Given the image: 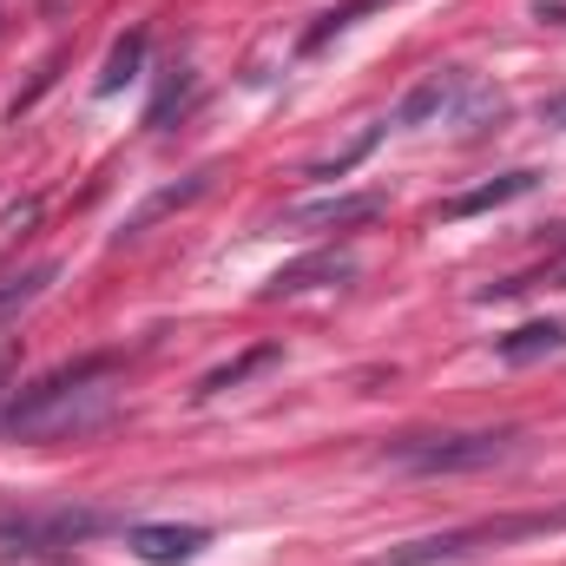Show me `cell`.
<instances>
[{
  "instance_id": "cell-8",
  "label": "cell",
  "mask_w": 566,
  "mask_h": 566,
  "mask_svg": "<svg viewBox=\"0 0 566 566\" xmlns=\"http://www.w3.org/2000/svg\"><path fill=\"white\" fill-rule=\"evenodd\" d=\"M211 178H218V171H211V165H198V171H191L185 185H165V191H151V198H145L139 211H133V218L119 224V238H113V244H133V238H145V231H151V224L165 218V211H178V205L205 198V191H211Z\"/></svg>"
},
{
  "instance_id": "cell-6",
  "label": "cell",
  "mask_w": 566,
  "mask_h": 566,
  "mask_svg": "<svg viewBox=\"0 0 566 566\" xmlns=\"http://www.w3.org/2000/svg\"><path fill=\"white\" fill-rule=\"evenodd\" d=\"M126 547L151 566H185L211 547V527H158V521H145V527L126 534Z\"/></svg>"
},
{
  "instance_id": "cell-17",
  "label": "cell",
  "mask_w": 566,
  "mask_h": 566,
  "mask_svg": "<svg viewBox=\"0 0 566 566\" xmlns=\"http://www.w3.org/2000/svg\"><path fill=\"white\" fill-rule=\"evenodd\" d=\"M547 126H566V99H547V113H541Z\"/></svg>"
},
{
  "instance_id": "cell-4",
  "label": "cell",
  "mask_w": 566,
  "mask_h": 566,
  "mask_svg": "<svg viewBox=\"0 0 566 566\" xmlns=\"http://www.w3.org/2000/svg\"><path fill=\"white\" fill-rule=\"evenodd\" d=\"M93 534H106V514H93V507L0 514V547H13V554H60V547H86Z\"/></svg>"
},
{
  "instance_id": "cell-7",
  "label": "cell",
  "mask_w": 566,
  "mask_h": 566,
  "mask_svg": "<svg viewBox=\"0 0 566 566\" xmlns=\"http://www.w3.org/2000/svg\"><path fill=\"white\" fill-rule=\"evenodd\" d=\"M343 277H356V258L349 251H316V258L283 264L277 277L264 283V296H303V290H323V283H343Z\"/></svg>"
},
{
  "instance_id": "cell-16",
  "label": "cell",
  "mask_w": 566,
  "mask_h": 566,
  "mask_svg": "<svg viewBox=\"0 0 566 566\" xmlns=\"http://www.w3.org/2000/svg\"><path fill=\"white\" fill-rule=\"evenodd\" d=\"M376 139H382V126H369V133H363V139L349 145V151H336V158H323V165H310V178H343V171H349V165H356V158H363V151H369Z\"/></svg>"
},
{
  "instance_id": "cell-9",
  "label": "cell",
  "mask_w": 566,
  "mask_h": 566,
  "mask_svg": "<svg viewBox=\"0 0 566 566\" xmlns=\"http://www.w3.org/2000/svg\"><path fill=\"white\" fill-rule=\"evenodd\" d=\"M541 185V171H507V178H488V185H474V191H461V198H448L441 205V218L448 224H461V218H481V211H494V205H514V198H527Z\"/></svg>"
},
{
  "instance_id": "cell-1",
  "label": "cell",
  "mask_w": 566,
  "mask_h": 566,
  "mask_svg": "<svg viewBox=\"0 0 566 566\" xmlns=\"http://www.w3.org/2000/svg\"><path fill=\"white\" fill-rule=\"evenodd\" d=\"M113 369H119V356L99 349V356H80V363H60V369L33 376L0 409V434L7 441H40V434H66V428L93 422L113 396Z\"/></svg>"
},
{
  "instance_id": "cell-12",
  "label": "cell",
  "mask_w": 566,
  "mask_h": 566,
  "mask_svg": "<svg viewBox=\"0 0 566 566\" xmlns=\"http://www.w3.org/2000/svg\"><path fill=\"white\" fill-rule=\"evenodd\" d=\"M264 363H277V343H258V349H244L238 363H224V369H211V376H205V382H198L191 396H198V402H211V396H224L231 382H244V376H251V369H264Z\"/></svg>"
},
{
  "instance_id": "cell-14",
  "label": "cell",
  "mask_w": 566,
  "mask_h": 566,
  "mask_svg": "<svg viewBox=\"0 0 566 566\" xmlns=\"http://www.w3.org/2000/svg\"><path fill=\"white\" fill-rule=\"evenodd\" d=\"M369 7H382V0H349V7H329V13H323V20H316L310 33H303V53H316V46H329V40H336L343 27H356V20H363Z\"/></svg>"
},
{
  "instance_id": "cell-18",
  "label": "cell",
  "mask_w": 566,
  "mask_h": 566,
  "mask_svg": "<svg viewBox=\"0 0 566 566\" xmlns=\"http://www.w3.org/2000/svg\"><path fill=\"white\" fill-rule=\"evenodd\" d=\"M7 376H13V349H0V396H7Z\"/></svg>"
},
{
  "instance_id": "cell-13",
  "label": "cell",
  "mask_w": 566,
  "mask_h": 566,
  "mask_svg": "<svg viewBox=\"0 0 566 566\" xmlns=\"http://www.w3.org/2000/svg\"><path fill=\"white\" fill-rule=\"evenodd\" d=\"M145 66V27H133L119 46H113V60H106V73H99V93H119V86H133Z\"/></svg>"
},
{
  "instance_id": "cell-5",
  "label": "cell",
  "mask_w": 566,
  "mask_h": 566,
  "mask_svg": "<svg viewBox=\"0 0 566 566\" xmlns=\"http://www.w3.org/2000/svg\"><path fill=\"white\" fill-rule=\"evenodd\" d=\"M382 218V191H356V198H316V205H296L283 211L290 231H349V224H369Z\"/></svg>"
},
{
  "instance_id": "cell-2",
  "label": "cell",
  "mask_w": 566,
  "mask_h": 566,
  "mask_svg": "<svg viewBox=\"0 0 566 566\" xmlns=\"http://www.w3.org/2000/svg\"><path fill=\"white\" fill-rule=\"evenodd\" d=\"M541 534H566V507L468 521V527H448V534H428V541H402V547H389L382 560H369V566H454V560H468V554L514 547V541H541Z\"/></svg>"
},
{
  "instance_id": "cell-11",
  "label": "cell",
  "mask_w": 566,
  "mask_h": 566,
  "mask_svg": "<svg viewBox=\"0 0 566 566\" xmlns=\"http://www.w3.org/2000/svg\"><path fill=\"white\" fill-rule=\"evenodd\" d=\"M461 86H468L461 73H428L422 86L396 106V126H428L434 113H448V106H454V93H461Z\"/></svg>"
},
{
  "instance_id": "cell-10",
  "label": "cell",
  "mask_w": 566,
  "mask_h": 566,
  "mask_svg": "<svg viewBox=\"0 0 566 566\" xmlns=\"http://www.w3.org/2000/svg\"><path fill=\"white\" fill-rule=\"evenodd\" d=\"M560 349H566V323H554V316L521 323L514 336H501V343H494V356H501V363H514V369H521V363H541V356H560Z\"/></svg>"
},
{
  "instance_id": "cell-3",
  "label": "cell",
  "mask_w": 566,
  "mask_h": 566,
  "mask_svg": "<svg viewBox=\"0 0 566 566\" xmlns=\"http://www.w3.org/2000/svg\"><path fill=\"white\" fill-rule=\"evenodd\" d=\"M521 448V428H468V434H409V441H389L382 461L402 468V474H474V468H494Z\"/></svg>"
},
{
  "instance_id": "cell-15",
  "label": "cell",
  "mask_w": 566,
  "mask_h": 566,
  "mask_svg": "<svg viewBox=\"0 0 566 566\" xmlns=\"http://www.w3.org/2000/svg\"><path fill=\"white\" fill-rule=\"evenodd\" d=\"M53 277H60V264H33V271L7 277V283H0V310H7V303H27V296H40Z\"/></svg>"
},
{
  "instance_id": "cell-19",
  "label": "cell",
  "mask_w": 566,
  "mask_h": 566,
  "mask_svg": "<svg viewBox=\"0 0 566 566\" xmlns=\"http://www.w3.org/2000/svg\"><path fill=\"white\" fill-rule=\"evenodd\" d=\"M560 283H566V271H560Z\"/></svg>"
}]
</instances>
